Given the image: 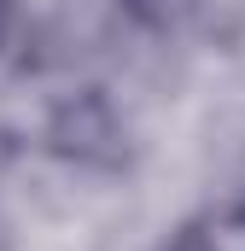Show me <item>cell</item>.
Here are the masks:
<instances>
[{
    "instance_id": "obj_4",
    "label": "cell",
    "mask_w": 245,
    "mask_h": 251,
    "mask_svg": "<svg viewBox=\"0 0 245 251\" xmlns=\"http://www.w3.org/2000/svg\"><path fill=\"white\" fill-rule=\"evenodd\" d=\"M0 251H6V234H0Z\"/></svg>"
},
{
    "instance_id": "obj_2",
    "label": "cell",
    "mask_w": 245,
    "mask_h": 251,
    "mask_svg": "<svg viewBox=\"0 0 245 251\" xmlns=\"http://www.w3.org/2000/svg\"><path fill=\"white\" fill-rule=\"evenodd\" d=\"M164 251H245V204H222L210 216L181 222Z\"/></svg>"
},
{
    "instance_id": "obj_3",
    "label": "cell",
    "mask_w": 245,
    "mask_h": 251,
    "mask_svg": "<svg viewBox=\"0 0 245 251\" xmlns=\"http://www.w3.org/2000/svg\"><path fill=\"white\" fill-rule=\"evenodd\" d=\"M18 29H24V6L18 0H0V53L18 41Z\"/></svg>"
},
{
    "instance_id": "obj_1",
    "label": "cell",
    "mask_w": 245,
    "mask_h": 251,
    "mask_svg": "<svg viewBox=\"0 0 245 251\" xmlns=\"http://www.w3.org/2000/svg\"><path fill=\"white\" fill-rule=\"evenodd\" d=\"M47 152L76 170H111L122 158V117L99 88H82L53 105L47 117Z\"/></svg>"
}]
</instances>
